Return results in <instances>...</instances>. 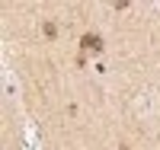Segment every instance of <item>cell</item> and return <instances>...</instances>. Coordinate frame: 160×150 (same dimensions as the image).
<instances>
[{"label":"cell","mask_w":160,"mask_h":150,"mask_svg":"<svg viewBox=\"0 0 160 150\" xmlns=\"http://www.w3.org/2000/svg\"><path fill=\"white\" fill-rule=\"evenodd\" d=\"M83 42H87V48H99V38H96V35H87Z\"/></svg>","instance_id":"obj_1"}]
</instances>
